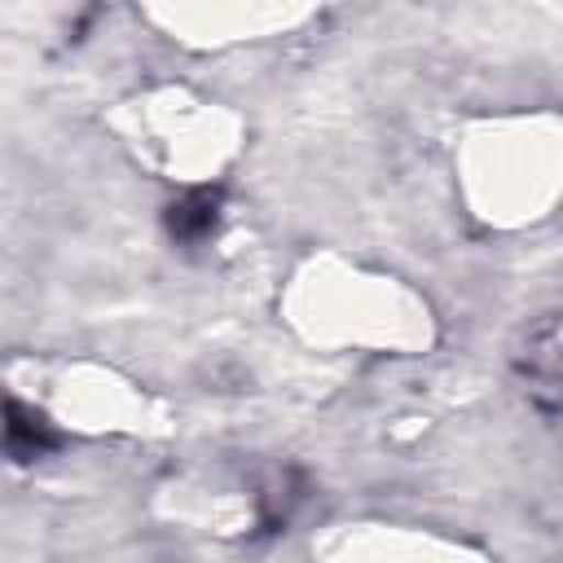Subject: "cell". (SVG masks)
<instances>
[{"label":"cell","mask_w":563,"mask_h":563,"mask_svg":"<svg viewBox=\"0 0 563 563\" xmlns=\"http://www.w3.org/2000/svg\"><path fill=\"white\" fill-rule=\"evenodd\" d=\"M163 224L176 242L194 246V242H207L220 224V189H189L180 194L167 211H163Z\"/></svg>","instance_id":"3"},{"label":"cell","mask_w":563,"mask_h":563,"mask_svg":"<svg viewBox=\"0 0 563 563\" xmlns=\"http://www.w3.org/2000/svg\"><path fill=\"white\" fill-rule=\"evenodd\" d=\"M515 369L528 383V396L537 400V409L554 418L559 413V317L554 312H541L537 321H528L515 347Z\"/></svg>","instance_id":"1"},{"label":"cell","mask_w":563,"mask_h":563,"mask_svg":"<svg viewBox=\"0 0 563 563\" xmlns=\"http://www.w3.org/2000/svg\"><path fill=\"white\" fill-rule=\"evenodd\" d=\"M0 444H4V453H13L18 462H31V457L53 453V449L62 444V435L53 431V422H48L40 409L9 400V405H4V431H0Z\"/></svg>","instance_id":"2"}]
</instances>
